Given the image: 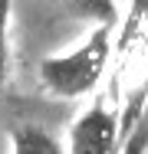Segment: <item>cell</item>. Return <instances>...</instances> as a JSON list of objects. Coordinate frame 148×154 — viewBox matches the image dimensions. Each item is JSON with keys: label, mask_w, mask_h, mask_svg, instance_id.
Here are the masks:
<instances>
[{"label": "cell", "mask_w": 148, "mask_h": 154, "mask_svg": "<svg viewBox=\"0 0 148 154\" xmlns=\"http://www.w3.org/2000/svg\"><path fill=\"white\" fill-rule=\"evenodd\" d=\"M122 144L118 108L109 95H95L69 125V154H118Z\"/></svg>", "instance_id": "obj_3"}, {"label": "cell", "mask_w": 148, "mask_h": 154, "mask_svg": "<svg viewBox=\"0 0 148 154\" xmlns=\"http://www.w3.org/2000/svg\"><path fill=\"white\" fill-rule=\"evenodd\" d=\"M145 151H148V131H145V125H142V128H135L125 138V144H122L118 154H145Z\"/></svg>", "instance_id": "obj_7"}, {"label": "cell", "mask_w": 148, "mask_h": 154, "mask_svg": "<svg viewBox=\"0 0 148 154\" xmlns=\"http://www.w3.org/2000/svg\"><path fill=\"white\" fill-rule=\"evenodd\" d=\"M79 20H86L89 26L95 23H118V3L115 0H63Z\"/></svg>", "instance_id": "obj_5"}, {"label": "cell", "mask_w": 148, "mask_h": 154, "mask_svg": "<svg viewBox=\"0 0 148 154\" xmlns=\"http://www.w3.org/2000/svg\"><path fill=\"white\" fill-rule=\"evenodd\" d=\"M115 26L118 23H95L76 49L59 53V56H43L40 69H36L40 89L53 98H66V102L92 95L109 69V59H112Z\"/></svg>", "instance_id": "obj_2"}, {"label": "cell", "mask_w": 148, "mask_h": 154, "mask_svg": "<svg viewBox=\"0 0 148 154\" xmlns=\"http://www.w3.org/2000/svg\"><path fill=\"white\" fill-rule=\"evenodd\" d=\"M10 23H13V0H0V92L10 82L13 72V43H10Z\"/></svg>", "instance_id": "obj_6"}, {"label": "cell", "mask_w": 148, "mask_h": 154, "mask_svg": "<svg viewBox=\"0 0 148 154\" xmlns=\"http://www.w3.org/2000/svg\"><path fill=\"white\" fill-rule=\"evenodd\" d=\"M10 154H66L63 144L36 122L10 125Z\"/></svg>", "instance_id": "obj_4"}, {"label": "cell", "mask_w": 148, "mask_h": 154, "mask_svg": "<svg viewBox=\"0 0 148 154\" xmlns=\"http://www.w3.org/2000/svg\"><path fill=\"white\" fill-rule=\"evenodd\" d=\"M112 56L115 69L109 98L118 108L122 141H125L135 128H142L148 105V0H128V13L122 17Z\"/></svg>", "instance_id": "obj_1"}]
</instances>
